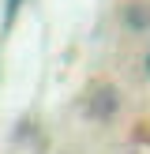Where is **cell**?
Masks as SVG:
<instances>
[{"instance_id":"1","label":"cell","mask_w":150,"mask_h":154,"mask_svg":"<svg viewBox=\"0 0 150 154\" xmlns=\"http://www.w3.org/2000/svg\"><path fill=\"white\" fill-rule=\"evenodd\" d=\"M120 105V98H116V90L112 87H98L94 94H90V113H94V117H112V109H116Z\"/></svg>"},{"instance_id":"2","label":"cell","mask_w":150,"mask_h":154,"mask_svg":"<svg viewBox=\"0 0 150 154\" xmlns=\"http://www.w3.org/2000/svg\"><path fill=\"white\" fill-rule=\"evenodd\" d=\"M128 26H131V30H142V26H150V19H146V8H128Z\"/></svg>"},{"instance_id":"3","label":"cell","mask_w":150,"mask_h":154,"mask_svg":"<svg viewBox=\"0 0 150 154\" xmlns=\"http://www.w3.org/2000/svg\"><path fill=\"white\" fill-rule=\"evenodd\" d=\"M19 8H22V0H4V30H11V23H15V15H19Z\"/></svg>"},{"instance_id":"4","label":"cell","mask_w":150,"mask_h":154,"mask_svg":"<svg viewBox=\"0 0 150 154\" xmlns=\"http://www.w3.org/2000/svg\"><path fill=\"white\" fill-rule=\"evenodd\" d=\"M146 75H150V49H146Z\"/></svg>"}]
</instances>
